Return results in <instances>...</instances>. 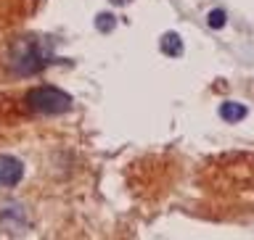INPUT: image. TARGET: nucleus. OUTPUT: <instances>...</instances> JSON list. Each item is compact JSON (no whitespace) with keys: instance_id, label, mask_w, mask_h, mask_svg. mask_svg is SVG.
Returning <instances> with one entry per match:
<instances>
[{"instance_id":"20e7f679","label":"nucleus","mask_w":254,"mask_h":240,"mask_svg":"<svg viewBox=\"0 0 254 240\" xmlns=\"http://www.w3.org/2000/svg\"><path fill=\"white\" fill-rule=\"evenodd\" d=\"M24 177V164L13 156H0V188H16Z\"/></svg>"},{"instance_id":"f03ea898","label":"nucleus","mask_w":254,"mask_h":240,"mask_svg":"<svg viewBox=\"0 0 254 240\" xmlns=\"http://www.w3.org/2000/svg\"><path fill=\"white\" fill-rule=\"evenodd\" d=\"M27 108L35 111V114H64L69 111L71 106V98L59 87H51V85H43V87H35V90L27 93Z\"/></svg>"},{"instance_id":"39448f33","label":"nucleus","mask_w":254,"mask_h":240,"mask_svg":"<svg viewBox=\"0 0 254 240\" xmlns=\"http://www.w3.org/2000/svg\"><path fill=\"white\" fill-rule=\"evenodd\" d=\"M159 48H162L164 55H172V58L183 55V40H180L178 32H167V35H162V40H159Z\"/></svg>"},{"instance_id":"6e6552de","label":"nucleus","mask_w":254,"mask_h":240,"mask_svg":"<svg viewBox=\"0 0 254 240\" xmlns=\"http://www.w3.org/2000/svg\"><path fill=\"white\" fill-rule=\"evenodd\" d=\"M225 21H228V16H225L222 8H214V11H209V16H206V24H209L212 29H222Z\"/></svg>"},{"instance_id":"f257e3e1","label":"nucleus","mask_w":254,"mask_h":240,"mask_svg":"<svg viewBox=\"0 0 254 240\" xmlns=\"http://www.w3.org/2000/svg\"><path fill=\"white\" fill-rule=\"evenodd\" d=\"M51 58H53L51 43L48 40H35V37L16 40L11 45V50H8V66L21 77L37 74Z\"/></svg>"},{"instance_id":"1a4fd4ad","label":"nucleus","mask_w":254,"mask_h":240,"mask_svg":"<svg viewBox=\"0 0 254 240\" xmlns=\"http://www.w3.org/2000/svg\"><path fill=\"white\" fill-rule=\"evenodd\" d=\"M109 3H114V5H127L130 0H109Z\"/></svg>"},{"instance_id":"423d86ee","label":"nucleus","mask_w":254,"mask_h":240,"mask_svg":"<svg viewBox=\"0 0 254 240\" xmlns=\"http://www.w3.org/2000/svg\"><path fill=\"white\" fill-rule=\"evenodd\" d=\"M246 114H249V111H246L244 103H233V100H228V103H222V106H220V116L225 119V122H230V124L244 122Z\"/></svg>"},{"instance_id":"0eeeda50","label":"nucleus","mask_w":254,"mask_h":240,"mask_svg":"<svg viewBox=\"0 0 254 240\" xmlns=\"http://www.w3.org/2000/svg\"><path fill=\"white\" fill-rule=\"evenodd\" d=\"M114 27H117V16L114 13H98V16H95V29H98L101 35L114 32Z\"/></svg>"},{"instance_id":"7ed1b4c3","label":"nucleus","mask_w":254,"mask_h":240,"mask_svg":"<svg viewBox=\"0 0 254 240\" xmlns=\"http://www.w3.org/2000/svg\"><path fill=\"white\" fill-rule=\"evenodd\" d=\"M0 227H3L5 233H11V235L24 233V230L29 227V219H27L24 206L16 203V201H8V203L0 206Z\"/></svg>"}]
</instances>
